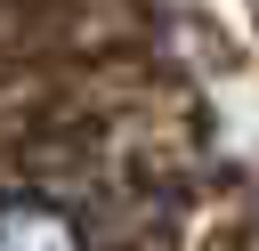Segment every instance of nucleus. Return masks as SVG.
Wrapping results in <instances>:
<instances>
[{
  "label": "nucleus",
  "instance_id": "nucleus-1",
  "mask_svg": "<svg viewBox=\"0 0 259 251\" xmlns=\"http://www.w3.org/2000/svg\"><path fill=\"white\" fill-rule=\"evenodd\" d=\"M0 251H89L81 227L40 194H0Z\"/></svg>",
  "mask_w": 259,
  "mask_h": 251
}]
</instances>
